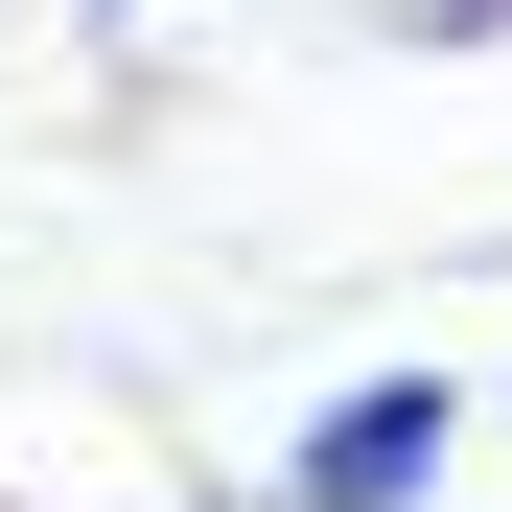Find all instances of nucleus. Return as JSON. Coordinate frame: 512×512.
I'll use <instances>...</instances> for the list:
<instances>
[{
    "instance_id": "nucleus-1",
    "label": "nucleus",
    "mask_w": 512,
    "mask_h": 512,
    "mask_svg": "<svg viewBox=\"0 0 512 512\" xmlns=\"http://www.w3.org/2000/svg\"><path fill=\"white\" fill-rule=\"evenodd\" d=\"M443 443H466V396H443V373H373V396H326V419H303L280 512H419V489H443Z\"/></svg>"
},
{
    "instance_id": "nucleus-2",
    "label": "nucleus",
    "mask_w": 512,
    "mask_h": 512,
    "mask_svg": "<svg viewBox=\"0 0 512 512\" xmlns=\"http://www.w3.org/2000/svg\"><path fill=\"white\" fill-rule=\"evenodd\" d=\"M94 24H140V0H94Z\"/></svg>"
}]
</instances>
